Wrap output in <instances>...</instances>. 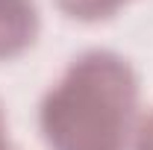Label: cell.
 Here are the masks:
<instances>
[{"mask_svg":"<svg viewBox=\"0 0 153 150\" xmlns=\"http://www.w3.org/2000/svg\"><path fill=\"white\" fill-rule=\"evenodd\" d=\"M138 112V76L115 50H85L38 106L50 150H127Z\"/></svg>","mask_w":153,"mask_h":150,"instance_id":"6da1fadb","label":"cell"},{"mask_svg":"<svg viewBox=\"0 0 153 150\" xmlns=\"http://www.w3.org/2000/svg\"><path fill=\"white\" fill-rule=\"evenodd\" d=\"M38 36L36 0H0V62L33 47Z\"/></svg>","mask_w":153,"mask_h":150,"instance_id":"7a4b0ae2","label":"cell"},{"mask_svg":"<svg viewBox=\"0 0 153 150\" xmlns=\"http://www.w3.org/2000/svg\"><path fill=\"white\" fill-rule=\"evenodd\" d=\"M59 9L76 21H106L127 3V0H53Z\"/></svg>","mask_w":153,"mask_h":150,"instance_id":"3957f363","label":"cell"},{"mask_svg":"<svg viewBox=\"0 0 153 150\" xmlns=\"http://www.w3.org/2000/svg\"><path fill=\"white\" fill-rule=\"evenodd\" d=\"M133 150H153V112H147L133 130Z\"/></svg>","mask_w":153,"mask_h":150,"instance_id":"277c9868","label":"cell"},{"mask_svg":"<svg viewBox=\"0 0 153 150\" xmlns=\"http://www.w3.org/2000/svg\"><path fill=\"white\" fill-rule=\"evenodd\" d=\"M3 132H6V118H3V106H0V141H3V138H6V135H3Z\"/></svg>","mask_w":153,"mask_h":150,"instance_id":"5b68a950","label":"cell"},{"mask_svg":"<svg viewBox=\"0 0 153 150\" xmlns=\"http://www.w3.org/2000/svg\"><path fill=\"white\" fill-rule=\"evenodd\" d=\"M0 150H18V147H12V144H9V141L3 138V141H0Z\"/></svg>","mask_w":153,"mask_h":150,"instance_id":"8992f818","label":"cell"}]
</instances>
